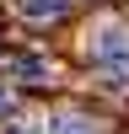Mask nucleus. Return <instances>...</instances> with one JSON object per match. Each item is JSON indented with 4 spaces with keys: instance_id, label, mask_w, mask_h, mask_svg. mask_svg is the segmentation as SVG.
Listing matches in <instances>:
<instances>
[{
    "instance_id": "1",
    "label": "nucleus",
    "mask_w": 129,
    "mask_h": 134,
    "mask_svg": "<svg viewBox=\"0 0 129 134\" xmlns=\"http://www.w3.org/2000/svg\"><path fill=\"white\" fill-rule=\"evenodd\" d=\"M86 48H92V59L108 70V86H113V91H129V32L124 27H102Z\"/></svg>"
},
{
    "instance_id": "2",
    "label": "nucleus",
    "mask_w": 129,
    "mask_h": 134,
    "mask_svg": "<svg viewBox=\"0 0 129 134\" xmlns=\"http://www.w3.org/2000/svg\"><path fill=\"white\" fill-rule=\"evenodd\" d=\"M49 134H108L102 124H97V118H81V113H59L49 124Z\"/></svg>"
},
{
    "instance_id": "3",
    "label": "nucleus",
    "mask_w": 129,
    "mask_h": 134,
    "mask_svg": "<svg viewBox=\"0 0 129 134\" xmlns=\"http://www.w3.org/2000/svg\"><path fill=\"white\" fill-rule=\"evenodd\" d=\"M64 5L70 0H16V11L27 21H49V16H64Z\"/></svg>"
},
{
    "instance_id": "4",
    "label": "nucleus",
    "mask_w": 129,
    "mask_h": 134,
    "mask_svg": "<svg viewBox=\"0 0 129 134\" xmlns=\"http://www.w3.org/2000/svg\"><path fill=\"white\" fill-rule=\"evenodd\" d=\"M0 134H49V118H38V113H11L6 124H0Z\"/></svg>"
},
{
    "instance_id": "5",
    "label": "nucleus",
    "mask_w": 129,
    "mask_h": 134,
    "mask_svg": "<svg viewBox=\"0 0 129 134\" xmlns=\"http://www.w3.org/2000/svg\"><path fill=\"white\" fill-rule=\"evenodd\" d=\"M11 113V97H6V86H0V118H6Z\"/></svg>"
}]
</instances>
